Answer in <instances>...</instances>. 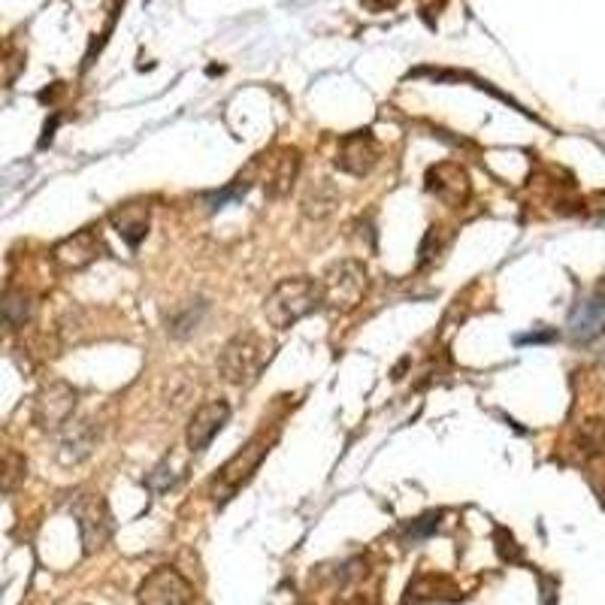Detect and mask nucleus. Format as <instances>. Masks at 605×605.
I'll use <instances>...</instances> for the list:
<instances>
[{
	"mask_svg": "<svg viewBox=\"0 0 605 605\" xmlns=\"http://www.w3.org/2000/svg\"><path fill=\"white\" fill-rule=\"evenodd\" d=\"M569 334L579 342H591L600 334H605V296L581 300L569 315Z\"/></svg>",
	"mask_w": 605,
	"mask_h": 605,
	"instance_id": "obj_13",
	"label": "nucleus"
},
{
	"mask_svg": "<svg viewBox=\"0 0 605 605\" xmlns=\"http://www.w3.org/2000/svg\"><path fill=\"white\" fill-rule=\"evenodd\" d=\"M137 600H140V605H191L194 591L176 569L161 567L142 581Z\"/></svg>",
	"mask_w": 605,
	"mask_h": 605,
	"instance_id": "obj_9",
	"label": "nucleus"
},
{
	"mask_svg": "<svg viewBox=\"0 0 605 605\" xmlns=\"http://www.w3.org/2000/svg\"><path fill=\"white\" fill-rule=\"evenodd\" d=\"M106 252L104 236L97 228H82L73 236H65L53 248V264L58 272H79L91 267Z\"/></svg>",
	"mask_w": 605,
	"mask_h": 605,
	"instance_id": "obj_7",
	"label": "nucleus"
},
{
	"mask_svg": "<svg viewBox=\"0 0 605 605\" xmlns=\"http://www.w3.org/2000/svg\"><path fill=\"white\" fill-rule=\"evenodd\" d=\"M146 485H149V490H155V493H164V490H170L173 485H176V473H173V466L164 461V464H158L149 476H146Z\"/></svg>",
	"mask_w": 605,
	"mask_h": 605,
	"instance_id": "obj_20",
	"label": "nucleus"
},
{
	"mask_svg": "<svg viewBox=\"0 0 605 605\" xmlns=\"http://www.w3.org/2000/svg\"><path fill=\"white\" fill-rule=\"evenodd\" d=\"M31 312H34V300H31V294H27L25 288L7 284V291H3V322H7V327H10V330L25 327Z\"/></svg>",
	"mask_w": 605,
	"mask_h": 605,
	"instance_id": "obj_17",
	"label": "nucleus"
},
{
	"mask_svg": "<svg viewBox=\"0 0 605 605\" xmlns=\"http://www.w3.org/2000/svg\"><path fill=\"white\" fill-rule=\"evenodd\" d=\"M270 361V342L258 330H243L236 334L221 351V375L236 387L255 385Z\"/></svg>",
	"mask_w": 605,
	"mask_h": 605,
	"instance_id": "obj_2",
	"label": "nucleus"
},
{
	"mask_svg": "<svg viewBox=\"0 0 605 605\" xmlns=\"http://www.w3.org/2000/svg\"><path fill=\"white\" fill-rule=\"evenodd\" d=\"M70 512L79 521V533L85 542V551L94 554L97 548H104L106 539L113 536V515L106 509V502L101 493H79Z\"/></svg>",
	"mask_w": 605,
	"mask_h": 605,
	"instance_id": "obj_6",
	"label": "nucleus"
},
{
	"mask_svg": "<svg viewBox=\"0 0 605 605\" xmlns=\"http://www.w3.org/2000/svg\"><path fill=\"white\" fill-rule=\"evenodd\" d=\"M270 445H272V437H267V433H258L255 439H248V442L243 445V451H236L231 461L221 466L219 476L212 478V488H209L212 500L219 502V505L233 500V497H236V493L252 481V476L258 473V466L264 464V457L270 454Z\"/></svg>",
	"mask_w": 605,
	"mask_h": 605,
	"instance_id": "obj_3",
	"label": "nucleus"
},
{
	"mask_svg": "<svg viewBox=\"0 0 605 605\" xmlns=\"http://www.w3.org/2000/svg\"><path fill=\"white\" fill-rule=\"evenodd\" d=\"M109 221L116 224V231L121 233V240L130 245V248H137V245L146 240V233H149V207H142V203H125V207H118Z\"/></svg>",
	"mask_w": 605,
	"mask_h": 605,
	"instance_id": "obj_14",
	"label": "nucleus"
},
{
	"mask_svg": "<svg viewBox=\"0 0 605 605\" xmlns=\"http://www.w3.org/2000/svg\"><path fill=\"white\" fill-rule=\"evenodd\" d=\"M334 164L339 173H348V176H367L379 164V142L370 130H354L339 140Z\"/></svg>",
	"mask_w": 605,
	"mask_h": 605,
	"instance_id": "obj_10",
	"label": "nucleus"
},
{
	"mask_svg": "<svg viewBox=\"0 0 605 605\" xmlns=\"http://www.w3.org/2000/svg\"><path fill=\"white\" fill-rule=\"evenodd\" d=\"M264 158V164H267V173L260 176L264 191H267L270 200H282L284 194L291 191L296 173H300V152H296V149H279V152H272L270 158Z\"/></svg>",
	"mask_w": 605,
	"mask_h": 605,
	"instance_id": "obj_12",
	"label": "nucleus"
},
{
	"mask_svg": "<svg viewBox=\"0 0 605 605\" xmlns=\"http://www.w3.org/2000/svg\"><path fill=\"white\" fill-rule=\"evenodd\" d=\"M3 464H7V473H3V488L13 490L15 481L25 476V469H27L25 457H19V454L10 449V451H7V461H3Z\"/></svg>",
	"mask_w": 605,
	"mask_h": 605,
	"instance_id": "obj_21",
	"label": "nucleus"
},
{
	"mask_svg": "<svg viewBox=\"0 0 605 605\" xmlns=\"http://www.w3.org/2000/svg\"><path fill=\"white\" fill-rule=\"evenodd\" d=\"M203 312H207V303L203 300H191V303H185L182 310H176L170 315V334L173 336H188L197 330V324L203 322Z\"/></svg>",
	"mask_w": 605,
	"mask_h": 605,
	"instance_id": "obj_18",
	"label": "nucleus"
},
{
	"mask_svg": "<svg viewBox=\"0 0 605 605\" xmlns=\"http://www.w3.org/2000/svg\"><path fill=\"white\" fill-rule=\"evenodd\" d=\"M367 284H370V276H367V267H363L361 260H339L334 267H327V272L322 276L324 306L351 312L354 306H361Z\"/></svg>",
	"mask_w": 605,
	"mask_h": 605,
	"instance_id": "obj_4",
	"label": "nucleus"
},
{
	"mask_svg": "<svg viewBox=\"0 0 605 605\" xmlns=\"http://www.w3.org/2000/svg\"><path fill=\"white\" fill-rule=\"evenodd\" d=\"M579 451L584 461H593V457L605 454V424L603 421H587V424H581Z\"/></svg>",
	"mask_w": 605,
	"mask_h": 605,
	"instance_id": "obj_19",
	"label": "nucleus"
},
{
	"mask_svg": "<svg viewBox=\"0 0 605 605\" xmlns=\"http://www.w3.org/2000/svg\"><path fill=\"white\" fill-rule=\"evenodd\" d=\"M97 445V430H94V421H79V424L70 427V433L61 442V461L65 464H79L85 461L91 451Z\"/></svg>",
	"mask_w": 605,
	"mask_h": 605,
	"instance_id": "obj_16",
	"label": "nucleus"
},
{
	"mask_svg": "<svg viewBox=\"0 0 605 605\" xmlns=\"http://www.w3.org/2000/svg\"><path fill=\"white\" fill-rule=\"evenodd\" d=\"M231 418V406L224 399H212V403H203L197 412L191 415L188 421V430H185V442H188V451L191 454H203V451L212 445V439L219 437L224 424Z\"/></svg>",
	"mask_w": 605,
	"mask_h": 605,
	"instance_id": "obj_11",
	"label": "nucleus"
},
{
	"mask_svg": "<svg viewBox=\"0 0 605 605\" xmlns=\"http://www.w3.org/2000/svg\"><path fill=\"white\" fill-rule=\"evenodd\" d=\"M427 191L437 197L439 203L451 209L466 207L469 194H473V182L457 161H439L427 170Z\"/></svg>",
	"mask_w": 605,
	"mask_h": 605,
	"instance_id": "obj_8",
	"label": "nucleus"
},
{
	"mask_svg": "<svg viewBox=\"0 0 605 605\" xmlns=\"http://www.w3.org/2000/svg\"><path fill=\"white\" fill-rule=\"evenodd\" d=\"M79 406V391L67 382H49L34 399V424L39 430H61Z\"/></svg>",
	"mask_w": 605,
	"mask_h": 605,
	"instance_id": "obj_5",
	"label": "nucleus"
},
{
	"mask_svg": "<svg viewBox=\"0 0 605 605\" xmlns=\"http://www.w3.org/2000/svg\"><path fill=\"white\" fill-rule=\"evenodd\" d=\"M339 191H336V185L330 179H318L312 185L310 191L303 194V216L306 219L322 221L327 216H334L336 207H339Z\"/></svg>",
	"mask_w": 605,
	"mask_h": 605,
	"instance_id": "obj_15",
	"label": "nucleus"
},
{
	"mask_svg": "<svg viewBox=\"0 0 605 605\" xmlns=\"http://www.w3.org/2000/svg\"><path fill=\"white\" fill-rule=\"evenodd\" d=\"M324 306L322 279L310 276H296V279H282L264 300V318L276 330H288L296 322H303L306 315L318 312Z\"/></svg>",
	"mask_w": 605,
	"mask_h": 605,
	"instance_id": "obj_1",
	"label": "nucleus"
}]
</instances>
